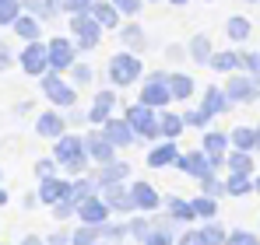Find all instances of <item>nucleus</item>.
Returning a JSON list of instances; mask_svg holds the SVG:
<instances>
[{
    "label": "nucleus",
    "mask_w": 260,
    "mask_h": 245,
    "mask_svg": "<svg viewBox=\"0 0 260 245\" xmlns=\"http://www.w3.org/2000/svg\"><path fill=\"white\" fill-rule=\"evenodd\" d=\"M18 18V0H0V25H11Z\"/></svg>",
    "instance_id": "40"
},
{
    "label": "nucleus",
    "mask_w": 260,
    "mask_h": 245,
    "mask_svg": "<svg viewBox=\"0 0 260 245\" xmlns=\"http://www.w3.org/2000/svg\"><path fill=\"white\" fill-rule=\"evenodd\" d=\"M102 200H106V207H109V210H120V214L134 210V200H130V193L123 189V182H116V186H106Z\"/></svg>",
    "instance_id": "18"
},
{
    "label": "nucleus",
    "mask_w": 260,
    "mask_h": 245,
    "mask_svg": "<svg viewBox=\"0 0 260 245\" xmlns=\"http://www.w3.org/2000/svg\"><path fill=\"white\" fill-rule=\"evenodd\" d=\"M53 161L63 165V168H71V172H81L88 165V154H85V140L81 137H67V133H60L56 137V147H53Z\"/></svg>",
    "instance_id": "1"
},
{
    "label": "nucleus",
    "mask_w": 260,
    "mask_h": 245,
    "mask_svg": "<svg viewBox=\"0 0 260 245\" xmlns=\"http://www.w3.org/2000/svg\"><path fill=\"white\" fill-rule=\"evenodd\" d=\"M173 4H176V7H183V4H186V0H173Z\"/></svg>",
    "instance_id": "55"
},
{
    "label": "nucleus",
    "mask_w": 260,
    "mask_h": 245,
    "mask_svg": "<svg viewBox=\"0 0 260 245\" xmlns=\"http://www.w3.org/2000/svg\"><path fill=\"white\" fill-rule=\"evenodd\" d=\"M43 95H46V98H53L56 105H74V98H78L74 88L63 84L56 74H46V77H43Z\"/></svg>",
    "instance_id": "9"
},
{
    "label": "nucleus",
    "mask_w": 260,
    "mask_h": 245,
    "mask_svg": "<svg viewBox=\"0 0 260 245\" xmlns=\"http://www.w3.org/2000/svg\"><path fill=\"white\" fill-rule=\"evenodd\" d=\"M113 7H116V11H123V14H137V11H141V0H113Z\"/></svg>",
    "instance_id": "45"
},
{
    "label": "nucleus",
    "mask_w": 260,
    "mask_h": 245,
    "mask_svg": "<svg viewBox=\"0 0 260 245\" xmlns=\"http://www.w3.org/2000/svg\"><path fill=\"white\" fill-rule=\"evenodd\" d=\"M250 189H253V182H250L243 172H232V179L225 182V193H232V196H246Z\"/></svg>",
    "instance_id": "29"
},
{
    "label": "nucleus",
    "mask_w": 260,
    "mask_h": 245,
    "mask_svg": "<svg viewBox=\"0 0 260 245\" xmlns=\"http://www.w3.org/2000/svg\"><path fill=\"white\" fill-rule=\"evenodd\" d=\"M46 245H67V235H49Z\"/></svg>",
    "instance_id": "52"
},
{
    "label": "nucleus",
    "mask_w": 260,
    "mask_h": 245,
    "mask_svg": "<svg viewBox=\"0 0 260 245\" xmlns=\"http://www.w3.org/2000/svg\"><path fill=\"white\" fill-rule=\"evenodd\" d=\"M123 119L130 123V130H134L137 137H158V119H155V112H151L148 105H130Z\"/></svg>",
    "instance_id": "4"
},
{
    "label": "nucleus",
    "mask_w": 260,
    "mask_h": 245,
    "mask_svg": "<svg viewBox=\"0 0 260 245\" xmlns=\"http://www.w3.org/2000/svg\"><path fill=\"white\" fill-rule=\"evenodd\" d=\"M113 102H116L113 91H99V95H95V105H91V112H88V123H106L109 112H113Z\"/></svg>",
    "instance_id": "19"
},
{
    "label": "nucleus",
    "mask_w": 260,
    "mask_h": 245,
    "mask_svg": "<svg viewBox=\"0 0 260 245\" xmlns=\"http://www.w3.org/2000/svg\"><path fill=\"white\" fill-rule=\"evenodd\" d=\"M46 60H49V70L53 74L74 67V46H71V39H53L46 46Z\"/></svg>",
    "instance_id": "6"
},
{
    "label": "nucleus",
    "mask_w": 260,
    "mask_h": 245,
    "mask_svg": "<svg viewBox=\"0 0 260 245\" xmlns=\"http://www.w3.org/2000/svg\"><path fill=\"white\" fill-rule=\"evenodd\" d=\"M74 81L88 84V81H91V70H88V67H74Z\"/></svg>",
    "instance_id": "51"
},
{
    "label": "nucleus",
    "mask_w": 260,
    "mask_h": 245,
    "mask_svg": "<svg viewBox=\"0 0 260 245\" xmlns=\"http://www.w3.org/2000/svg\"><path fill=\"white\" fill-rule=\"evenodd\" d=\"M120 39H123V46H130V49H144V32H141L137 25H127V28L120 32Z\"/></svg>",
    "instance_id": "34"
},
{
    "label": "nucleus",
    "mask_w": 260,
    "mask_h": 245,
    "mask_svg": "<svg viewBox=\"0 0 260 245\" xmlns=\"http://www.w3.org/2000/svg\"><path fill=\"white\" fill-rule=\"evenodd\" d=\"M11 25H14V32H18L21 39H28V42L39 39V21H36V18H21V14H18Z\"/></svg>",
    "instance_id": "27"
},
{
    "label": "nucleus",
    "mask_w": 260,
    "mask_h": 245,
    "mask_svg": "<svg viewBox=\"0 0 260 245\" xmlns=\"http://www.w3.org/2000/svg\"><path fill=\"white\" fill-rule=\"evenodd\" d=\"M253 133H257V144H260V126H257V130H253Z\"/></svg>",
    "instance_id": "56"
},
{
    "label": "nucleus",
    "mask_w": 260,
    "mask_h": 245,
    "mask_svg": "<svg viewBox=\"0 0 260 245\" xmlns=\"http://www.w3.org/2000/svg\"><path fill=\"white\" fill-rule=\"evenodd\" d=\"M229 168H232V172L250 175V168H253V161H250V151H236V154H229Z\"/></svg>",
    "instance_id": "35"
},
{
    "label": "nucleus",
    "mask_w": 260,
    "mask_h": 245,
    "mask_svg": "<svg viewBox=\"0 0 260 245\" xmlns=\"http://www.w3.org/2000/svg\"><path fill=\"white\" fill-rule=\"evenodd\" d=\"M88 4H91V0H67V11H74V14H85Z\"/></svg>",
    "instance_id": "50"
},
{
    "label": "nucleus",
    "mask_w": 260,
    "mask_h": 245,
    "mask_svg": "<svg viewBox=\"0 0 260 245\" xmlns=\"http://www.w3.org/2000/svg\"><path fill=\"white\" fill-rule=\"evenodd\" d=\"M95 238H99V224H85L81 231H74L71 245H95Z\"/></svg>",
    "instance_id": "37"
},
{
    "label": "nucleus",
    "mask_w": 260,
    "mask_h": 245,
    "mask_svg": "<svg viewBox=\"0 0 260 245\" xmlns=\"http://www.w3.org/2000/svg\"><path fill=\"white\" fill-rule=\"evenodd\" d=\"M78 214H81V221H85V224H102V221L109 217V207H106V200H102V196L88 193L85 200L78 203Z\"/></svg>",
    "instance_id": "10"
},
{
    "label": "nucleus",
    "mask_w": 260,
    "mask_h": 245,
    "mask_svg": "<svg viewBox=\"0 0 260 245\" xmlns=\"http://www.w3.org/2000/svg\"><path fill=\"white\" fill-rule=\"evenodd\" d=\"M250 4H257V0H250Z\"/></svg>",
    "instance_id": "58"
},
{
    "label": "nucleus",
    "mask_w": 260,
    "mask_h": 245,
    "mask_svg": "<svg viewBox=\"0 0 260 245\" xmlns=\"http://www.w3.org/2000/svg\"><path fill=\"white\" fill-rule=\"evenodd\" d=\"M88 14H91L102 28H113V25L120 21V11H116L113 4H95V0H91V4H88Z\"/></svg>",
    "instance_id": "20"
},
{
    "label": "nucleus",
    "mask_w": 260,
    "mask_h": 245,
    "mask_svg": "<svg viewBox=\"0 0 260 245\" xmlns=\"http://www.w3.org/2000/svg\"><path fill=\"white\" fill-rule=\"evenodd\" d=\"M130 231H134L137 238H144V235H148L151 228H148V221H141V217H137V221H130Z\"/></svg>",
    "instance_id": "49"
},
{
    "label": "nucleus",
    "mask_w": 260,
    "mask_h": 245,
    "mask_svg": "<svg viewBox=\"0 0 260 245\" xmlns=\"http://www.w3.org/2000/svg\"><path fill=\"white\" fill-rule=\"evenodd\" d=\"M176 154H179V151H176V144H158V147H155V151L148 154V165H151V168L173 165V161H176Z\"/></svg>",
    "instance_id": "25"
},
{
    "label": "nucleus",
    "mask_w": 260,
    "mask_h": 245,
    "mask_svg": "<svg viewBox=\"0 0 260 245\" xmlns=\"http://www.w3.org/2000/svg\"><path fill=\"white\" fill-rule=\"evenodd\" d=\"M109 77H113V84H134L141 77V60L130 53H116L109 60Z\"/></svg>",
    "instance_id": "3"
},
{
    "label": "nucleus",
    "mask_w": 260,
    "mask_h": 245,
    "mask_svg": "<svg viewBox=\"0 0 260 245\" xmlns=\"http://www.w3.org/2000/svg\"><path fill=\"white\" fill-rule=\"evenodd\" d=\"M169 214H173L176 221H193V217H197V214H193V207L186 203V200H179V196L169 200Z\"/></svg>",
    "instance_id": "33"
},
{
    "label": "nucleus",
    "mask_w": 260,
    "mask_h": 245,
    "mask_svg": "<svg viewBox=\"0 0 260 245\" xmlns=\"http://www.w3.org/2000/svg\"><path fill=\"white\" fill-rule=\"evenodd\" d=\"M229 39H236V42L250 39V21L246 18H232L229 21Z\"/></svg>",
    "instance_id": "36"
},
{
    "label": "nucleus",
    "mask_w": 260,
    "mask_h": 245,
    "mask_svg": "<svg viewBox=\"0 0 260 245\" xmlns=\"http://www.w3.org/2000/svg\"><path fill=\"white\" fill-rule=\"evenodd\" d=\"M102 137H106L113 147H127L130 140L137 137V133L130 130V123H127V119H106V123H102Z\"/></svg>",
    "instance_id": "11"
},
{
    "label": "nucleus",
    "mask_w": 260,
    "mask_h": 245,
    "mask_svg": "<svg viewBox=\"0 0 260 245\" xmlns=\"http://www.w3.org/2000/svg\"><path fill=\"white\" fill-rule=\"evenodd\" d=\"M225 245H260V242L250 231H232V235H225Z\"/></svg>",
    "instance_id": "41"
},
{
    "label": "nucleus",
    "mask_w": 260,
    "mask_h": 245,
    "mask_svg": "<svg viewBox=\"0 0 260 245\" xmlns=\"http://www.w3.org/2000/svg\"><path fill=\"white\" fill-rule=\"evenodd\" d=\"M63 130H67V123L60 119L56 112H43L39 123H36V133H39V137H60Z\"/></svg>",
    "instance_id": "21"
},
{
    "label": "nucleus",
    "mask_w": 260,
    "mask_h": 245,
    "mask_svg": "<svg viewBox=\"0 0 260 245\" xmlns=\"http://www.w3.org/2000/svg\"><path fill=\"white\" fill-rule=\"evenodd\" d=\"M21 245H43V238H36V235H28V238H21Z\"/></svg>",
    "instance_id": "53"
},
{
    "label": "nucleus",
    "mask_w": 260,
    "mask_h": 245,
    "mask_svg": "<svg viewBox=\"0 0 260 245\" xmlns=\"http://www.w3.org/2000/svg\"><path fill=\"white\" fill-rule=\"evenodd\" d=\"M225 144H229V137H225V133H208V137H204V154L211 158V165L221 161V151H225Z\"/></svg>",
    "instance_id": "24"
},
{
    "label": "nucleus",
    "mask_w": 260,
    "mask_h": 245,
    "mask_svg": "<svg viewBox=\"0 0 260 245\" xmlns=\"http://www.w3.org/2000/svg\"><path fill=\"white\" fill-rule=\"evenodd\" d=\"M67 186H71L67 179H53V175H49V179H43V186H39V196H36V200H43L46 207L60 203V200L67 196Z\"/></svg>",
    "instance_id": "16"
},
{
    "label": "nucleus",
    "mask_w": 260,
    "mask_h": 245,
    "mask_svg": "<svg viewBox=\"0 0 260 245\" xmlns=\"http://www.w3.org/2000/svg\"><path fill=\"white\" fill-rule=\"evenodd\" d=\"M130 200H134V210H155V207L162 203L158 193H155V186H148V182H134L130 186Z\"/></svg>",
    "instance_id": "15"
},
{
    "label": "nucleus",
    "mask_w": 260,
    "mask_h": 245,
    "mask_svg": "<svg viewBox=\"0 0 260 245\" xmlns=\"http://www.w3.org/2000/svg\"><path fill=\"white\" fill-rule=\"evenodd\" d=\"M21 67H25V74H32V77H43V70H49L46 46L39 39H32L25 49H21Z\"/></svg>",
    "instance_id": "7"
},
{
    "label": "nucleus",
    "mask_w": 260,
    "mask_h": 245,
    "mask_svg": "<svg viewBox=\"0 0 260 245\" xmlns=\"http://www.w3.org/2000/svg\"><path fill=\"white\" fill-rule=\"evenodd\" d=\"M225 98L229 102H253L257 98V81H250V77H229V88H225Z\"/></svg>",
    "instance_id": "13"
},
{
    "label": "nucleus",
    "mask_w": 260,
    "mask_h": 245,
    "mask_svg": "<svg viewBox=\"0 0 260 245\" xmlns=\"http://www.w3.org/2000/svg\"><path fill=\"white\" fill-rule=\"evenodd\" d=\"M193 214L197 217H215V210H218V203H215V196H201V200H193Z\"/></svg>",
    "instance_id": "38"
},
{
    "label": "nucleus",
    "mask_w": 260,
    "mask_h": 245,
    "mask_svg": "<svg viewBox=\"0 0 260 245\" xmlns=\"http://www.w3.org/2000/svg\"><path fill=\"white\" fill-rule=\"evenodd\" d=\"M166 84H169L173 98H190L193 95V77H186V74H173V77H166Z\"/></svg>",
    "instance_id": "23"
},
{
    "label": "nucleus",
    "mask_w": 260,
    "mask_h": 245,
    "mask_svg": "<svg viewBox=\"0 0 260 245\" xmlns=\"http://www.w3.org/2000/svg\"><path fill=\"white\" fill-rule=\"evenodd\" d=\"M253 189H260V179H257V182H253Z\"/></svg>",
    "instance_id": "57"
},
{
    "label": "nucleus",
    "mask_w": 260,
    "mask_h": 245,
    "mask_svg": "<svg viewBox=\"0 0 260 245\" xmlns=\"http://www.w3.org/2000/svg\"><path fill=\"white\" fill-rule=\"evenodd\" d=\"M173 245H204V238H201V231H186L179 242H173Z\"/></svg>",
    "instance_id": "48"
},
{
    "label": "nucleus",
    "mask_w": 260,
    "mask_h": 245,
    "mask_svg": "<svg viewBox=\"0 0 260 245\" xmlns=\"http://www.w3.org/2000/svg\"><path fill=\"white\" fill-rule=\"evenodd\" d=\"M190 56H193L197 63H208V60H211V39H208V35H197V39L190 42Z\"/></svg>",
    "instance_id": "30"
},
{
    "label": "nucleus",
    "mask_w": 260,
    "mask_h": 245,
    "mask_svg": "<svg viewBox=\"0 0 260 245\" xmlns=\"http://www.w3.org/2000/svg\"><path fill=\"white\" fill-rule=\"evenodd\" d=\"M21 7H25V11H32L36 18H53V14L60 11V4H56V0H21Z\"/></svg>",
    "instance_id": "26"
},
{
    "label": "nucleus",
    "mask_w": 260,
    "mask_h": 245,
    "mask_svg": "<svg viewBox=\"0 0 260 245\" xmlns=\"http://www.w3.org/2000/svg\"><path fill=\"white\" fill-rule=\"evenodd\" d=\"M53 168H56V161H49V158H46V161H36V175H39V179H49Z\"/></svg>",
    "instance_id": "47"
},
{
    "label": "nucleus",
    "mask_w": 260,
    "mask_h": 245,
    "mask_svg": "<svg viewBox=\"0 0 260 245\" xmlns=\"http://www.w3.org/2000/svg\"><path fill=\"white\" fill-rule=\"evenodd\" d=\"M183 123H190V126H208V123H211V116L201 109V112H186V116H183Z\"/></svg>",
    "instance_id": "46"
},
{
    "label": "nucleus",
    "mask_w": 260,
    "mask_h": 245,
    "mask_svg": "<svg viewBox=\"0 0 260 245\" xmlns=\"http://www.w3.org/2000/svg\"><path fill=\"white\" fill-rule=\"evenodd\" d=\"M215 70H221V74H232L236 67H243V56L239 53H211V60H208Z\"/></svg>",
    "instance_id": "22"
},
{
    "label": "nucleus",
    "mask_w": 260,
    "mask_h": 245,
    "mask_svg": "<svg viewBox=\"0 0 260 245\" xmlns=\"http://www.w3.org/2000/svg\"><path fill=\"white\" fill-rule=\"evenodd\" d=\"M71 32L78 35V46H81V49H95V46L102 42V25H99L88 11L71 18Z\"/></svg>",
    "instance_id": "2"
},
{
    "label": "nucleus",
    "mask_w": 260,
    "mask_h": 245,
    "mask_svg": "<svg viewBox=\"0 0 260 245\" xmlns=\"http://www.w3.org/2000/svg\"><path fill=\"white\" fill-rule=\"evenodd\" d=\"M225 105H229L225 91H218V88H208V95H204V112H208V116H218Z\"/></svg>",
    "instance_id": "28"
},
{
    "label": "nucleus",
    "mask_w": 260,
    "mask_h": 245,
    "mask_svg": "<svg viewBox=\"0 0 260 245\" xmlns=\"http://www.w3.org/2000/svg\"><path fill=\"white\" fill-rule=\"evenodd\" d=\"M232 144H236L239 151H253V147H257V133H253V130H246V126H236Z\"/></svg>",
    "instance_id": "31"
},
{
    "label": "nucleus",
    "mask_w": 260,
    "mask_h": 245,
    "mask_svg": "<svg viewBox=\"0 0 260 245\" xmlns=\"http://www.w3.org/2000/svg\"><path fill=\"white\" fill-rule=\"evenodd\" d=\"M85 154L95 165H109L113 158H116V154H113V144H109L106 137H99V133H88L85 137Z\"/></svg>",
    "instance_id": "12"
},
{
    "label": "nucleus",
    "mask_w": 260,
    "mask_h": 245,
    "mask_svg": "<svg viewBox=\"0 0 260 245\" xmlns=\"http://www.w3.org/2000/svg\"><path fill=\"white\" fill-rule=\"evenodd\" d=\"M201 189H204V196H218V193H221L225 186H221V182H218L215 175L208 172V175H201Z\"/></svg>",
    "instance_id": "43"
},
{
    "label": "nucleus",
    "mask_w": 260,
    "mask_h": 245,
    "mask_svg": "<svg viewBox=\"0 0 260 245\" xmlns=\"http://www.w3.org/2000/svg\"><path fill=\"white\" fill-rule=\"evenodd\" d=\"M88 193H91V182H85V179H78L74 186H67V196H63L60 203H53V207H56L53 214H56V217H71V214L78 210V203L85 200Z\"/></svg>",
    "instance_id": "8"
},
{
    "label": "nucleus",
    "mask_w": 260,
    "mask_h": 245,
    "mask_svg": "<svg viewBox=\"0 0 260 245\" xmlns=\"http://www.w3.org/2000/svg\"><path fill=\"white\" fill-rule=\"evenodd\" d=\"M141 242H144V245H173L176 238L169 235V231H166V228H155V231H148Z\"/></svg>",
    "instance_id": "39"
},
{
    "label": "nucleus",
    "mask_w": 260,
    "mask_h": 245,
    "mask_svg": "<svg viewBox=\"0 0 260 245\" xmlns=\"http://www.w3.org/2000/svg\"><path fill=\"white\" fill-rule=\"evenodd\" d=\"M179 130H183V116H173V112H166L162 119H158V133H166L169 140L179 137Z\"/></svg>",
    "instance_id": "32"
},
{
    "label": "nucleus",
    "mask_w": 260,
    "mask_h": 245,
    "mask_svg": "<svg viewBox=\"0 0 260 245\" xmlns=\"http://www.w3.org/2000/svg\"><path fill=\"white\" fill-rule=\"evenodd\" d=\"M201 238H204V245H225V231H221L218 224H211V228L201 231Z\"/></svg>",
    "instance_id": "42"
},
{
    "label": "nucleus",
    "mask_w": 260,
    "mask_h": 245,
    "mask_svg": "<svg viewBox=\"0 0 260 245\" xmlns=\"http://www.w3.org/2000/svg\"><path fill=\"white\" fill-rule=\"evenodd\" d=\"M243 67H250V70H253V81L260 84V53H246V56H243Z\"/></svg>",
    "instance_id": "44"
},
{
    "label": "nucleus",
    "mask_w": 260,
    "mask_h": 245,
    "mask_svg": "<svg viewBox=\"0 0 260 245\" xmlns=\"http://www.w3.org/2000/svg\"><path fill=\"white\" fill-rule=\"evenodd\" d=\"M169 98H173V95H169L166 74H155V77H148V81H144V88H141V105H148V109H162Z\"/></svg>",
    "instance_id": "5"
},
{
    "label": "nucleus",
    "mask_w": 260,
    "mask_h": 245,
    "mask_svg": "<svg viewBox=\"0 0 260 245\" xmlns=\"http://www.w3.org/2000/svg\"><path fill=\"white\" fill-rule=\"evenodd\" d=\"M127 175H130V165H127V161H116V158H113L109 165H99V179H95L91 186H102V189H106V186H116V182H123Z\"/></svg>",
    "instance_id": "14"
},
{
    "label": "nucleus",
    "mask_w": 260,
    "mask_h": 245,
    "mask_svg": "<svg viewBox=\"0 0 260 245\" xmlns=\"http://www.w3.org/2000/svg\"><path fill=\"white\" fill-rule=\"evenodd\" d=\"M0 203H7V193H4V189H0Z\"/></svg>",
    "instance_id": "54"
},
{
    "label": "nucleus",
    "mask_w": 260,
    "mask_h": 245,
    "mask_svg": "<svg viewBox=\"0 0 260 245\" xmlns=\"http://www.w3.org/2000/svg\"><path fill=\"white\" fill-rule=\"evenodd\" d=\"M173 165H179L183 172H190V175H197V179L208 175V172H215V165H211V158H208L204 151H197V154H190V158H179V154H176Z\"/></svg>",
    "instance_id": "17"
}]
</instances>
